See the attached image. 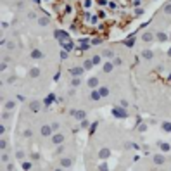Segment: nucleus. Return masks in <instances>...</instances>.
<instances>
[{
	"label": "nucleus",
	"mask_w": 171,
	"mask_h": 171,
	"mask_svg": "<svg viewBox=\"0 0 171 171\" xmlns=\"http://www.w3.org/2000/svg\"><path fill=\"white\" fill-rule=\"evenodd\" d=\"M90 42H92V45H100V43H102L100 38H93V40H90Z\"/></svg>",
	"instance_id": "b1692460"
},
{
	"label": "nucleus",
	"mask_w": 171,
	"mask_h": 171,
	"mask_svg": "<svg viewBox=\"0 0 171 171\" xmlns=\"http://www.w3.org/2000/svg\"><path fill=\"white\" fill-rule=\"evenodd\" d=\"M81 85V78L80 76H73V80H71V86L73 88H76V86H80Z\"/></svg>",
	"instance_id": "9b49d317"
},
{
	"label": "nucleus",
	"mask_w": 171,
	"mask_h": 171,
	"mask_svg": "<svg viewBox=\"0 0 171 171\" xmlns=\"http://www.w3.org/2000/svg\"><path fill=\"white\" fill-rule=\"evenodd\" d=\"M29 109H31V112H38V111L42 109V102H40V100L29 102Z\"/></svg>",
	"instance_id": "f257e3e1"
},
{
	"label": "nucleus",
	"mask_w": 171,
	"mask_h": 171,
	"mask_svg": "<svg viewBox=\"0 0 171 171\" xmlns=\"http://www.w3.org/2000/svg\"><path fill=\"white\" fill-rule=\"evenodd\" d=\"M154 162H155V164H162V162H164V155H162V154H155L154 155Z\"/></svg>",
	"instance_id": "1a4fd4ad"
},
{
	"label": "nucleus",
	"mask_w": 171,
	"mask_h": 171,
	"mask_svg": "<svg viewBox=\"0 0 171 171\" xmlns=\"http://www.w3.org/2000/svg\"><path fill=\"white\" fill-rule=\"evenodd\" d=\"M31 57H33V59H42V57H43V54H42V50L35 48V50L31 52Z\"/></svg>",
	"instance_id": "4468645a"
},
{
	"label": "nucleus",
	"mask_w": 171,
	"mask_h": 171,
	"mask_svg": "<svg viewBox=\"0 0 171 171\" xmlns=\"http://www.w3.org/2000/svg\"><path fill=\"white\" fill-rule=\"evenodd\" d=\"M62 150H64V147H62V144H61V145H59V149H57V154H61Z\"/></svg>",
	"instance_id": "ea45409f"
},
{
	"label": "nucleus",
	"mask_w": 171,
	"mask_h": 171,
	"mask_svg": "<svg viewBox=\"0 0 171 171\" xmlns=\"http://www.w3.org/2000/svg\"><path fill=\"white\" fill-rule=\"evenodd\" d=\"M92 61H93V64H99V62H100V57H97V55H95V57L92 59Z\"/></svg>",
	"instance_id": "f704fd0d"
},
{
	"label": "nucleus",
	"mask_w": 171,
	"mask_h": 171,
	"mask_svg": "<svg viewBox=\"0 0 171 171\" xmlns=\"http://www.w3.org/2000/svg\"><path fill=\"white\" fill-rule=\"evenodd\" d=\"M112 114H114L116 118H124V116H126V112H124V109H123V107H121V109H119V107H116V109L112 111Z\"/></svg>",
	"instance_id": "423d86ee"
},
{
	"label": "nucleus",
	"mask_w": 171,
	"mask_h": 171,
	"mask_svg": "<svg viewBox=\"0 0 171 171\" xmlns=\"http://www.w3.org/2000/svg\"><path fill=\"white\" fill-rule=\"evenodd\" d=\"M83 5H85V7H90V5H92V0H85Z\"/></svg>",
	"instance_id": "58836bf2"
},
{
	"label": "nucleus",
	"mask_w": 171,
	"mask_h": 171,
	"mask_svg": "<svg viewBox=\"0 0 171 171\" xmlns=\"http://www.w3.org/2000/svg\"><path fill=\"white\" fill-rule=\"evenodd\" d=\"M155 38H157L159 42H166L168 40V35L166 33H157V35H155Z\"/></svg>",
	"instance_id": "6ab92c4d"
},
{
	"label": "nucleus",
	"mask_w": 171,
	"mask_h": 171,
	"mask_svg": "<svg viewBox=\"0 0 171 171\" xmlns=\"http://www.w3.org/2000/svg\"><path fill=\"white\" fill-rule=\"evenodd\" d=\"M99 169H107V162H100V164H99Z\"/></svg>",
	"instance_id": "c85d7f7f"
},
{
	"label": "nucleus",
	"mask_w": 171,
	"mask_h": 171,
	"mask_svg": "<svg viewBox=\"0 0 171 171\" xmlns=\"http://www.w3.org/2000/svg\"><path fill=\"white\" fill-rule=\"evenodd\" d=\"M142 55H144V59H152V52L150 50H145Z\"/></svg>",
	"instance_id": "5701e85b"
},
{
	"label": "nucleus",
	"mask_w": 171,
	"mask_h": 171,
	"mask_svg": "<svg viewBox=\"0 0 171 171\" xmlns=\"http://www.w3.org/2000/svg\"><path fill=\"white\" fill-rule=\"evenodd\" d=\"M23 135H24L26 138H29V137H31V135H33V133H31V130H26V131L23 133Z\"/></svg>",
	"instance_id": "7c9ffc66"
},
{
	"label": "nucleus",
	"mask_w": 171,
	"mask_h": 171,
	"mask_svg": "<svg viewBox=\"0 0 171 171\" xmlns=\"http://www.w3.org/2000/svg\"><path fill=\"white\" fill-rule=\"evenodd\" d=\"M168 54H169V57H171V48H169V52H168Z\"/></svg>",
	"instance_id": "a19ab883"
},
{
	"label": "nucleus",
	"mask_w": 171,
	"mask_h": 171,
	"mask_svg": "<svg viewBox=\"0 0 171 171\" xmlns=\"http://www.w3.org/2000/svg\"><path fill=\"white\" fill-rule=\"evenodd\" d=\"M17 100H19V102H24V100H26V97H24L23 93H19V95H17Z\"/></svg>",
	"instance_id": "473e14b6"
},
{
	"label": "nucleus",
	"mask_w": 171,
	"mask_h": 171,
	"mask_svg": "<svg viewBox=\"0 0 171 171\" xmlns=\"http://www.w3.org/2000/svg\"><path fill=\"white\" fill-rule=\"evenodd\" d=\"M162 128H164V131H171V124L169 123H164V124H162Z\"/></svg>",
	"instance_id": "bb28decb"
},
{
	"label": "nucleus",
	"mask_w": 171,
	"mask_h": 171,
	"mask_svg": "<svg viewBox=\"0 0 171 171\" xmlns=\"http://www.w3.org/2000/svg\"><path fill=\"white\" fill-rule=\"evenodd\" d=\"M14 107H16V102H14V100H7V102H5V109H7V111H9V109H14Z\"/></svg>",
	"instance_id": "aec40b11"
},
{
	"label": "nucleus",
	"mask_w": 171,
	"mask_h": 171,
	"mask_svg": "<svg viewBox=\"0 0 171 171\" xmlns=\"http://www.w3.org/2000/svg\"><path fill=\"white\" fill-rule=\"evenodd\" d=\"M86 83H88V86H90V88H97V86H99V78H97V76H92Z\"/></svg>",
	"instance_id": "39448f33"
},
{
	"label": "nucleus",
	"mask_w": 171,
	"mask_h": 171,
	"mask_svg": "<svg viewBox=\"0 0 171 171\" xmlns=\"http://www.w3.org/2000/svg\"><path fill=\"white\" fill-rule=\"evenodd\" d=\"M23 169H31V162H23Z\"/></svg>",
	"instance_id": "cd10ccee"
},
{
	"label": "nucleus",
	"mask_w": 171,
	"mask_h": 171,
	"mask_svg": "<svg viewBox=\"0 0 171 171\" xmlns=\"http://www.w3.org/2000/svg\"><path fill=\"white\" fill-rule=\"evenodd\" d=\"M142 40H144V42H147V43H150V42L154 40V35L147 31V33H144V35H142Z\"/></svg>",
	"instance_id": "9d476101"
},
{
	"label": "nucleus",
	"mask_w": 171,
	"mask_h": 171,
	"mask_svg": "<svg viewBox=\"0 0 171 171\" xmlns=\"http://www.w3.org/2000/svg\"><path fill=\"white\" fill-rule=\"evenodd\" d=\"M40 76V69L38 68H31V71H29V78H36Z\"/></svg>",
	"instance_id": "2eb2a0df"
},
{
	"label": "nucleus",
	"mask_w": 171,
	"mask_h": 171,
	"mask_svg": "<svg viewBox=\"0 0 171 171\" xmlns=\"http://www.w3.org/2000/svg\"><path fill=\"white\" fill-rule=\"evenodd\" d=\"M112 64H114V66H121V64H123V59H121V57H114Z\"/></svg>",
	"instance_id": "4be33fe9"
},
{
	"label": "nucleus",
	"mask_w": 171,
	"mask_h": 171,
	"mask_svg": "<svg viewBox=\"0 0 171 171\" xmlns=\"http://www.w3.org/2000/svg\"><path fill=\"white\" fill-rule=\"evenodd\" d=\"M112 69H114V64H112V62H106V64L102 66V71H104V73H111Z\"/></svg>",
	"instance_id": "6e6552de"
},
{
	"label": "nucleus",
	"mask_w": 171,
	"mask_h": 171,
	"mask_svg": "<svg viewBox=\"0 0 171 171\" xmlns=\"http://www.w3.org/2000/svg\"><path fill=\"white\" fill-rule=\"evenodd\" d=\"M164 12H166V14H171V4H168V5L164 7Z\"/></svg>",
	"instance_id": "c756f323"
},
{
	"label": "nucleus",
	"mask_w": 171,
	"mask_h": 171,
	"mask_svg": "<svg viewBox=\"0 0 171 171\" xmlns=\"http://www.w3.org/2000/svg\"><path fill=\"white\" fill-rule=\"evenodd\" d=\"M99 92H100V95H102V97H107V95H109V88H107V86H102Z\"/></svg>",
	"instance_id": "412c9836"
},
{
	"label": "nucleus",
	"mask_w": 171,
	"mask_h": 171,
	"mask_svg": "<svg viewBox=\"0 0 171 171\" xmlns=\"http://www.w3.org/2000/svg\"><path fill=\"white\" fill-rule=\"evenodd\" d=\"M142 14H144L142 9H137V11H135V16H142Z\"/></svg>",
	"instance_id": "c9c22d12"
},
{
	"label": "nucleus",
	"mask_w": 171,
	"mask_h": 171,
	"mask_svg": "<svg viewBox=\"0 0 171 171\" xmlns=\"http://www.w3.org/2000/svg\"><path fill=\"white\" fill-rule=\"evenodd\" d=\"M38 24L40 26H47V24H50V19L48 17H40L38 19Z\"/></svg>",
	"instance_id": "a211bd4d"
},
{
	"label": "nucleus",
	"mask_w": 171,
	"mask_h": 171,
	"mask_svg": "<svg viewBox=\"0 0 171 171\" xmlns=\"http://www.w3.org/2000/svg\"><path fill=\"white\" fill-rule=\"evenodd\" d=\"M52 144H55V145H61V144H64V135H61V133L54 135V137H52Z\"/></svg>",
	"instance_id": "7ed1b4c3"
},
{
	"label": "nucleus",
	"mask_w": 171,
	"mask_h": 171,
	"mask_svg": "<svg viewBox=\"0 0 171 171\" xmlns=\"http://www.w3.org/2000/svg\"><path fill=\"white\" fill-rule=\"evenodd\" d=\"M61 59H68V50H62L61 52Z\"/></svg>",
	"instance_id": "2f4dec72"
},
{
	"label": "nucleus",
	"mask_w": 171,
	"mask_h": 171,
	"mask_svg": "<svg viewBox=\"0 0 171 171\" xmlns=\"http://www.w3.org/2000/svg\"><path fill=\"white\" fill-rule=\"evenodd\" d=\"M16 155H17V159H23V157H24V152H23V150H17Z\"/></svg>",
	"instance_id": "72a5a7b5"
},
{
	"label": "nucleus",
	"mask_w": 171,
	"mask_h": 171,
	"mask_svg": "<svg viewBox=\"0 0 171 171\" xmlns=\"http://www.w3.org/2000/svg\"><path fill=\"white\" fill-rule=\"evenodd\" d=\"M71 164H73V161H71V159H68V157L61 161V166H62V168H71Z\"/></svg>",
	"instance_id": "dca6fc26"
},
{
	"label": "nucleus",
	"mask_w": 171,
	"mask_h": 171,
	"mask_svg": "<svg viewBox=\"0 0 171 171\" xmlns=\"http://www.w3.org/2000/svg\"><path fill=\"white\" fill-rule=\"evenodd\" d=\"M69 73L73 74V76H81V74L85 73V68H71Z\"/></svg>",
	"instance_id": "20e7f679"
},
{
	"label": "nucleus",
	"mask_w": 171,
	"mask_h": 171,
	"mask_svg": "<svg viewBox=\"0 0 171 171\" xmlns=\"http://www.w3.org/2000/svg\"><path fill=\"white\" fill-rule=\"evenodd\" d=\"M50 102H54V95H52V93H50L48 97L45 99V104H50Z\"/></svg>",
	"instance_id": "a878e982"
},
{
	"label": "nucleus",
	"mask_w": 171,
	"mask_h": 171,
	"mask_svg": "<svg viewBox=\"0 0 171 171\" xmlns=\"http://www.w3.org/2000/svg\"><path fill=\"white\" fill-rule=\"evenodd\" d=\"M86 126H88V121L83 119V121H81V128H86Z\"/></svg>",
	"instance_id": "4c0bfd02"
},
{
	"label": "nucleus",
	"mask_w": 171,
	"mask_h": 171,
	"mask_svg": "<svg viewBox=\"0 0 171 171\" xmlns=\"http://www.w3.org/2000/svg\"><path fill=\"white\" fill-rule=\"evenodd\" d=\"M52 131H54V130H52V126H50V124H43V126H42V130H40V133H42L43 137L52 135Z\"/></svg>",
	"instance_id": "f03ea898"
},
{
	"label": "nucleus",
	"mask_w": 171,
	"mask_h": 171,
	"mask_svg": "<svg viewBox=\"0 0 171 171\" xmlns=\"http://www.w3.org/2000/svg\"><path fill=\"white\" fill-rule=\"evenodd\" d=\"M100 97H102V95H100V92H95V90H93V92L90 93V99H92V100H95V102H97Z\"/></svg>",
	"instance_id": "f3484780"
},
{
	"label": "nucleus",
	"mask_w": 171,
	"mask_h": 171,
	"mask_svg": "<svg viewBox=\"0 0 171 171\" xmlns=\"http://www.w3.org/2000/svg\"><path fill=\"white\" fill-rule=\"evenodd\" d=\"M52 130H54V131L59 130V123H52Z\"/></svg>",
	"instance_id": "e433bc0d"
},
{
	"label": "nucleus",
	"mask_w": 171,
	"mask_h": 171,
	"mask_svg": "<svg viewBox=\"0 0 171 171\" xmlns=\"http://www.w3.org/2000/svg\"><path fill=\"white\" fill-rule=\"evenodd\" d=\"M33 2H36V4H38V2H40V0H33Z\"/></svg>",
	"instance_id": "79ce46f5"
},
{
	"label": "nucleus",
	"mask_w": 171,
	"mask_h": 171,
	"mask_svg": "<svg viewBox=\"0 0 171 171\" xmlns=\"http://www.w3.org/2000/svg\"><path fill=\"white\" fill-rule=\"evenodd\" d=\"M83 68H85V71L92 69V68H93V61H92V59H86V61L83 62Z\"/></svg>",
	"instance_id": "ddd939ff"
},
{
	"label": "nucleus",
	"mask_w": 171,
	"mask_h": 171,
	"mask_svg": "<svg viewBox=\"0 0 171 171\" xmlns=\"http://www.w3.org/2000/svg\"><path fill=\"white\" fill-rule=\"evenodd\" d=\"M102 57H104V59H112V57H114V50L106 48V50L102 52Z\"/></svg>",
	"instance_id": "0eeeda50"
},
{
	"label": "nucleus",
	"mask_w": 171,
	"mask_h": 171,
	"mask_svg": "<svg viewBox=\"0 0 171 171\" xmlns=\"http://www.w3.org/2000/svg\"><path fill=\"white\" fill-rule=\"evenodd\" d=\"M159 145H161V149H162L164 152H168V150H169V145H168V144H164V142H162V144H159Z\"/></svg>",
	"instance_id": "393cba45"
},
{
	"label": "nucleus",
	"mask_w": 171,
	"mask_h": 171,
	"mask_svg": "<svg viewBox=\"0 0 171 171\" xmlns=\"http://www.w3.org/2000/svg\"><path fill=\"white\" fill-rule=\"evenodd\" d=\"M109 155H111V152H109V149H102V150L99 152V157H100V159H107Z\"/></svg>",
	"instance_id": "f8f14e48"
}]
</instances>
